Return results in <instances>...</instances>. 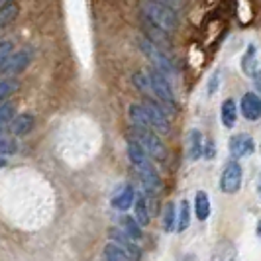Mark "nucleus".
<instances>
[{
	"mask_svg": "<svg viewBox=\"0 0 261 261\" xmlns=\"http://www.w3.org/2000/svg\"><path fill=\"white\" fill-rule=\"evenodd\" d=\"M240 185H242V167L238 161H232L226 165V169L222 171V179H220V187H222L224 193L228 195H234L240 191Z\"/></svg>",
	"mask_w": 261,
	"mask_h": 261,
	"instance_id": "7",
	"label": "nucleus"
},
{
	"mask_svg": "<svg viewBox=\"0 0 261 261\" xmlns=\"http://www.w3.org/2000/svg\"><path fill=\"white\" fill-rule=\"evenodd\" d=\"M18 81L16 79H4V81H0V102L2 100H6L10 94L18 91Z\"/></svg>",
	"mask_w": 261,
	"mask_h": 261,
	"instance_id": "22",
	"label": "nucleus"
},
{
	"mask_svg": "<svg viewBox=\"0 0 261 261\" xmlns=\"http://www.w3.org/2000/svg\"><path fill=\"white\" fill-rule=\"evenodd\" d=\"M134 85L140 89L142 92H149V81H147V73L140 71L134 75Z\"/></svg>",
	"mask_w": 261,
	"mask_h": 261,
	"instance_id": "27",
	"label": "nucleus"
},
{
	"mask_svg": "<svg viewBox=\"0 0 261 261\" xmlns=\"http://www.w3.org/2000/svg\"><path fill=\"white\" fill-rule=\"evenodd\" d=\"M18 14H20V8H18L16 2H8V4L0 6V30L10 26L14 20L18 18Z\"/></svg>",
	"mask_w": 261,
	"mask_h": 261,
	"instance_id": "16",
	"label": "nucleus"
},
{
	"mask_svg": "<svg viewBox=\"0 0 261 261\" xmlns=\"http://www.w3.org/2000/svg\"><path fill=\"white\" fill-rule=\"evenodd\" d=\"M2 167H6V159H2V157H0V169H2Z\"/></svg>",
	"mask_w": 261,
	"mask_h": 261,
	"instance_id": "31",
	"label": "nucleus"
},
{
	"mask_svg": "<svg viewBox=\"0 0 261 261\" xmlns=\"http://www.w3.org/2000/svg\"><path fill=\"white\" fill-rule=\"evenodd\" d=\"M138 47H140V51L149 59V63L153 65V69H157L159 73H163V75H175V73H177V69L171 63L169 57H167V55L163 53V49H161L157 43H153L149 38L140 36V38H138Z\"/></svg>",
	"mask_w": 261,
	"mask_h": 261,
	"instance_id": "3",
	"label": "nucleus"
},
{
	"mask_svg": "<svg viewBox=\"0 0 261 261\" xmlns=\"http://www.w3.org/2000/svg\"><path fill=\"white\" fill-rule=\"evenodd\" d=\"M134 196H136L134 195V189H132V187H124V189H122V191L112 198V206L124 212V210H128L132 206Z\"/></svg>",
	"mask_w": 261,
	"mask_h": 261,
	"instance_id": "15",
	"label": "nucleus"
},
{
	"mask_svg": "<svg viewBox=\"0 0 261 261\" xmlns=\"http://www.w3.org/2000/svg\"><path fill=\"white\" fill-rule=\"evenodd\" d=\"M12 47H14L12 41H0V69L4 65V61L8 59V55L12 53Z\"/></svg>",
	"mask_w": 261,
	"mask_h": 261,
	"instance_id": "28",
	"label": "nucleus"
},
{
	"mask_svg": "<svg viewBox=\"0 0 261 261\" xmlns=\"http://www.w3.org/2000/svg\"><path fill=\"white\" fill-rule=\"evenodd\" d=\"M147 81H149V91L155 94L157 100H161L163 105L169 108L171 112H175V110H177V100H175V92L171 89L167 75L159 73L157 69L151 67V69L147 71Z\"/></svg>",
	"mask_w": 261,
	"mask_h": 261,
	"instance_id": "4",
	"label": "nucleus"
},
{
	"mask_svg": "<svg viewBox=\"0 0 261 261\" xmlns=\"http://www.w3.org/2000/svg\"><path fill=\"white\" fill-rule=\"evenodd\" d=\"M253 140L249 138L248 134H236L234 138L230 140V153L234 157H244V155H249L251 151H253Z\"/></svg>",
	"mask_w": 261,
	"mask_h": 261,
	"instance_id": "10",
	"label": "nucleus"
},
{
	"mask_svg": "<svg viewBox=\"0 0 261 261\" xmlns=\"http://www.w3.org/2000/svg\"><path fill=\"white\" fill-rule=\"evenodd\" d=\"M34 130V116L32 114H20L10 120V132L16 136H26Z\"/></svg>",
	"mask_w": 261,
	"mask_h": 261,
	"instance_id": "13",
	"label": "nucleus"
},
{
	"mask_svg": "<svg viewBox=\"0 0 261 261\" xmlns=\"http://www.w3.org/2000/svg\"><path fill=\"white\" fill-rule=\"evenodd\" d=\"M124 230H126V234L130 236L132 240H140V238H142L140 224L136 222L134 218H124Z\"/></svg>",
	"mask_w": 261,
	"mask_h": 261,
	"instance_id": "24",
	"label": "nucleus"
},
{
	"mask_svg": "<svg viewBox=\"0 0 261 261\" xmlns=\"http://www.w3.org/2000/svg\"><path fill=\"white\" fill-rule=\"evenodd\" d=\"M14 116V106L10 102H0V124H8Z\"/></svg>",
	"mask_w": 261,
	"mask_h": 261,
	"instance_id": "26",
	"label": "nucleus"
},
{
	"mask_svg": "<svg viewBox=\"0 0 261 261\" xmlns=\"http://www.w3.org/2000/svg\"><path fill=\"white\" fill-rule=\"evenodd\" d=\"M134 198H136V196H134ZM134 220L140 224V226H147V224H149V210H147L144 195H140L134 200Z\"/></svg>",
	"mask_w": 261,
	"mask_h": 261,
	"instance_id": "14",
	"label": "nucleus"
},
{
	"mask_svg": "<svg viewBox=\"0 0 261 261\" xmlns=\"http://www.w3.org/2000/svg\"><path fill=\"white\" fill-rule=\"evenodd\" d=\"M110 234V240L112 242H118V246L126 251V255L130 257V261H140L142 259V249L138 248L134 242H132V238L126 232H120V230H110L108 232Z\"/></svg>",
	"mask_w": 261,
	"mask_h": 261,
	"instance_id": "8",
	"label": "nucleus"
},
{
	"mask_svg": "<svg viewBox=\"0 0 261 261\" xmlns=\"http://www.w3.org/2000/svg\"><path fill=\"white\" fill-rule=\"evenodd\" d=\"M187 228H189V202H187V200H181V204H179V218H177L175 230H177V232H183Z\"/></svg>",
	"mask_w": 261,
	"mask_h": 261,
	"instance_id": "23",
	"label": "nucleus"
},
{
	"mask_svg": "<svg viewBox=\"0 0 261 261\" xmlns=\"http://www.w3.org/2000/svg\"><path fill=\"white\" fill-rule=\"evenodd\" d=\"M163 226H165V230H167V232H173V230H175V226H177V210H175V204H173V202H169V204L165 206Z\"/></svg>",
	"mask_w": 261,
	"mask_h": 261,
	"instance_id": "21",
	"label": "nucleus"
},
{
	"mask_svg": "<svg viewBox=\"0 0 261 261\" xmlns=\"http://www.w3.org/2000/svg\"><path fill=\"white\" fill-rule=\"evenodd\" d=\"M195 212H196V218H198V220H206V218H208V214H210V200H208V195H206L204 191L196 193Z\"/></svg>",
	"mask_w": 261,
	"mask_h": 261,
	"instance_id": "18",
	"label": "nucleus"
},
{
	"mask_svg": "<svg viewBox=\"0 0 261 261\" xmlns=\"http://www.w3.org/2000/svg\"><path fill=\"white\" fill-rule=\"evenodd\" d=\"M18 149V144L14 142L12 138H6L0 134V155H10V153H16Z\"/></svg>",
	"mask_w": 261,
	"mask_h": 261,
	"instance_id": "25",
	"label": "nucleus"
},
{
	"mask_svg": "<svg viewBox=\"0 0 261 261\" xmlns=\"http://www.w3.org/2000/svg\"><path fill=\"white\" fill-rule=\"evenodd\" d=\"M140 10H142V16H144L145 22H149L151 26L163 30L165 34L169 32H175L179 28V16H177V10L161 2V0H142L140 2Z\"/></svg>",
	"mask_w": 261,
	"mask_h": 261,
	"instance_id": "1",
	"label": "nucleus"
},
{
	"mask_svg": "<svg viewBox=\"0 0 261 261\" xmlns=\"http://www.w3.org/2000/svg\"><path fill=\"white\" fill-rule=\"evenodd\" d=\"M105 255L108 261H130V257L126 255V251L116 246V244H108L105 248Z\"/></svg>",
	"mask_w": 261,
	"mask_h": 261,
	"instance_id": "20",
	"label": "nucleus"
},
{
	"mask_svg": "<svg viewBox=\"0 0 261 261\" xmlns=\"http://www.w3.org/2000/svg\"><path fill=\"white\" fill-rule=\"evenodd\" d=\"M187 155L191 161L202 155V134L198 130H191L187 134Z\"/></svg>",
	"mask_w": 261,
	"mask_h": 261,
	"instance_id": "12",
	"label": "nucleus"
},
{
	"mask_svg": "<svg viewBox=\"0 0 261 261\" xmlns=\"http://www.w3.org/2000/svg\"><path fill=\"white\" fill-rule=\"evenodd\" d=\"M242 69L248 77H253L255 83H259V63H257V47L249 45L244 59H242Z\"/></svg>",
	"mask_w": 261,
	"mask_h": 261,
	"instance_id": "11",
	"label": "nucleus"
},
{
	"mask_svg": "<svg viewBox=\"0 0 261 261\" xmlns=\"http://www.w3.org/2000/svg\"><path fill=\"white\" fill-rule=\"evenodd\" d=\"M130 120L134 126H142V128H149V118H147V112H145L144 105H132L130 106Z\"/></svg>",
	"mask_w": 261,
	"mask_h": 261,
	"instance_id": "19",
	"label": "nucleus"
},
{
	"mask_svg": "<svg viewBox=\"0 0 261 261\" xmlns=\"http://www.w3.org/2000/svg\"><path fill=\"white\" fill-rule=\"evenodd\" d=\"M214 153H216L214 142H212V140H208V142H206V145H202V155L208 157V159H212V157H214Z\"/></svg>",
	"mask_w": 261,
	"mask_h": 261,
	"instance_id": "29",
	"label": "nucleus"
},
{
	"mask_svg": "<svg viewBox=\"0 0 261 261\" xmlns=\"http://www.w3.org/2000/svg\"><path fill=\"white\" fill-rule=\"evenodd\" d=\"M144 108L149 118V126L151 130H157L159 134H169V118H167V110H163L161 106L157 105L155 100H145Z\"/></svg>",
	"mask_w": 261,
	"mask_h": 261,
	"instance_id": "6",
	"label": "nucleus"
},
{
	"mask_svg": "<svg viewBox=\"0 0 261 261\" xmlns=\"http://www.w3.org/2000/svg\"><path fill=\"white\" fill-rule=\"evenodd\" d=\"M240 110H242V114H244V118H246V120H251V122L259 120V116H261L259 96H257L255 92H246V94L242 96Z\"/></svg>",
	"mask_w": 261,
	"mask_h": 261,
	"instance_id": "9",
	"label": "nucleus"
},
{
	"mask_svg": "<svg viewBox=\"0 0 261 261\" xmlns=\"http://www.w3.org/2000/svg\"><path fill=\"white\" fill-rule=\"evenodd\" d=\"M8 2H14V0H0V6H4V4H8Z\"/></svg>",
	"mask_w": 261,
	"mask_h": 261,
	"instance_id": "32",
	"label": "nucleus"
},
{
	"mask_svg": "<svg viewBox=\"0 0 261 261\" xmlns=\"http://www.w3.org/2000/svg\"><path fill=\"white\" fill-rule=\"evenodd\" d=\"M130 140H134L149 157H153L157 161H165L167 149H165V145L161 142V138L153 130L142 128V126H134L130 130Z\"/></svg>",
	"mask_w": 261,
	"mask_h": 261,
	"instance_id": "2",
	"label": "nucleus"
},
{
	"mask_svg": "<svg viewBox=\"0 0 261 261\" xmlns=\"http://www.w3.org/2000/svg\"><path fill=\"white\" fill-rule=\"evenodd\" d=\"M220 114H222V124L226 128H234L236 124V116H238V108H236V102L232 98H226L222 102V110H220Z\"/></svg>",
	"mask_w": 261,
	"mask_h": 261,
	"instance_id": "17",
	"label": "nucleus"
},
{
	"mask_svg": "<svg viewBox=\"0 0 261 261\" xmlns=\"http://www.w3.org/2000/svg\"><path fill=\"white\" fill-rule=\"evenodd\" d=\"M2 130H4V124H0V132H2Z\"/></svg>",
	"mask_w": 261,
	"mask_h": 261,
	"instance_id": "33",
	"label": "nucleus"
},
{
	"mask_svg": "<svg viewBox=\"0 0 261 261\" xmlns=\"http://www.w3.org/2000/svg\"><path fill=\"white\" fill-rule=\"evenodd\" d=\"M161 2H165V4H169V6H173V8H177V6L181 4V0H161Z\"/></svg>",
	"mask_w": 261,
	"mask_h": 261,
	"instance_id": "30",
	"label": "nucleus"
},
{
	"mask_svg": "<svg viewBox=\"0 0 261 261\" xmlns=\"http://www.w3.org/2000/svg\"><path fill=\"white\" fill-rule=\"evenodd\" d=\"M32 59H34V51L32 49H22V51L10 53L8 59L4 61L2 69H0V73H4L8 77H14V75L22 73L24 69H28V65L32 63Z\"/></svg>",
	"mask_w": 261,
	"mask_h": 261,
	"instance_id": "5",
	"label": "nucleus"
}]
</instances>
